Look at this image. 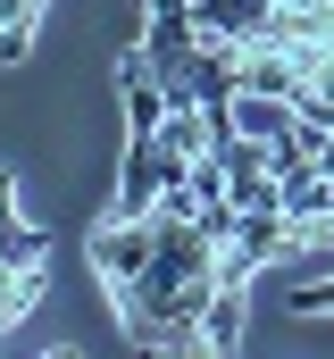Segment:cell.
I'll return each instance as SVG.
<instances>
[{"label": "cell", "mask_w": 334, "mask_h": 359, "mask_svg": "<svg viewBox=\"0 0 334 359\" xmlns=\"http://www.w3.org/2000/svg\"><path fill=\"white\" fill-rule=\"evenodd\" d=\"M84 259H92L100 292H109V309H117V301H126V292L151 276V259H159V226H151V217H117V209H109V217L92 226Z\"/></svg>", "instance_id": "6da1fadb"}, {"label": "cell", "mask_w": 334, "mask_h": 359, "mask_svg": "<svg viewBox=\"0 0 334 359\" xmlns=\"http://www.w3.org/2000/svg\"><path fill=\"white\" fill-rule=\"evenodd\" d=\"M284 309H293V318H334V268L318 276V284H293V292H284Z\"/></svg>", "instance_id": "277c9868"}, {"label": "cell", "mask_w": 334, "mask_h": 359, "mask_svg": "<svg viewBox=\"0 0 334 359\" xmlns=\"http://www.w3.org/2000/svg\"><path fill=\"white\" fill-rule=\"evenodd\" d=\"M243 326H250V284H218V301H209V351H243Z\"/></svg>", "instance_id": "7a4b0ae2"}, {"label": "cell", "mask_w": 334, "mask_h": 359, "mask_svg": "<svg viewBox=\"0 0 334 359\" xmlns=\"http://www.w3.org/2000/svg\"><path fill=\"white\" fill-rule=\"evenodd\" d=\"M42 25V0H0V59H25Z\"/></svg>", "instance_id": "3957f363"}, {"label": "cell", "mask_w": 334, "mask_h": 359, "mask_svg": "<svg viewBox=\"0 0 334 359\" xmlns=\"http://www.w3.org/2000/svg\"><path fill=\"white\" fill-rule=\"evenodd\" d=\"M0 226H17V176L0 168Z\"/></svg>", "instance_id": "5b68a950"}]
</instances>
